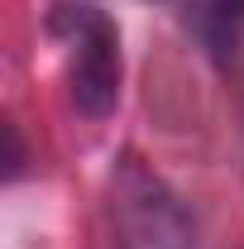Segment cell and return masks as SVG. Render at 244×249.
<instances>
[{
    "label": "cell",
    "mask_w": 244,
    "mask_h": 249,
    "mask_svg": "<svg viewBox=\"0 0 244 249\" xmlns=\"http://www.w3.org/2000/svg\"><path fill=\"white\" fill-rule=\"evenodd\" d=\"M53 34L67 48V87L82 115H110L120 101V34L91 5H58Z\"/></svg>",
    "instance_id": "cell-2"
},
{
    "label": "cell",
    "mask_w": 244,
    "mask_h": 249,
    "mask_svg": "<svg viewBox=\"0 0 244 249\" xmlns=\"http://www.w3.org/2000/svg\"><path fill=\"white\" fill-rule=\"evenodd\" d=\"M110 235L115 249H196L182 196L139 158H120L110 173Z\"/></svg>",
    "instance_id": "cell-1"
},
{
    "label": "cell",
    "mask_w": 244,
    "mask_h": 249,
    "mask_svg": "<svg viewBox=\"0 0 244 249\" xmlns=\"http://www.w3.org/2000/svg\"><path fill=\"white\" fill-rule=\"evenodd\" d=\"M192 29L215 58H235L244 38V0H192Z\"/></svg>",
    "instance_id": "cell-3"
}]
</instances>
